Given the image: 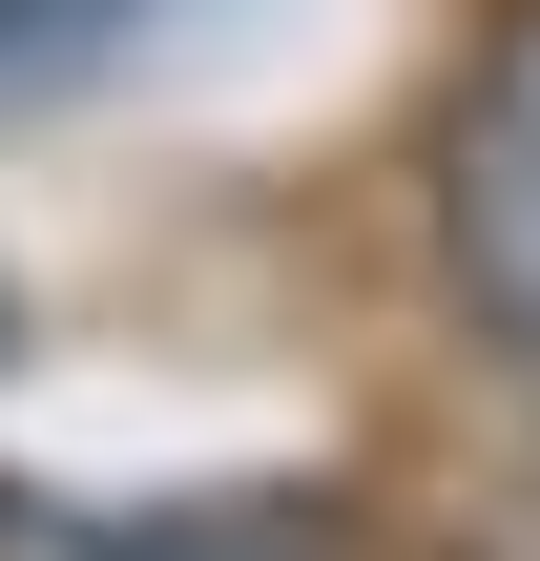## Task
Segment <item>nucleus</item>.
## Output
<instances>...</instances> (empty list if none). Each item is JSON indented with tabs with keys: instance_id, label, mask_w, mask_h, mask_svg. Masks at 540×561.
I'll use <instances>...</instances> for the list:
<instances>
[{
	"instance_id": "nucleus-1",
	"label": "nucleus",
	"mask_w": 540,
	"mask_h": 561,
	"mask_svg": "<svg viewBox=\"0 0 540 561\" xmlns=\"http://www.w3.org/2000/svg\"><path fill=\"white\" fill-rule=\"evenodd\" d=\"M458 291L540 354V21L499 42V83H479V125H458Z\"/></svg>"
},
{
	"instance_id": "nucleus-2",
	"label": "nucleus",
	"mask_w": 540,
	"mask_h": 561,
	"mask_svg": "<svg viewBox=\"0 0 540 561\" xmlns=\"http://www.w3.org/2000/svg\"><path fill=\"white\" fill-rule=\"evenodd\" d=\"M0 561H354L312 500H166V520H83V500H0Z\"/></svg>"
},
{
	"instance_id": "nucleus-3",
	"label": "nucleus",
	"mask_w": 540,
	"mask_h": 561,
	"mask_svg": "<svg viewBox=\"0 0 540 561\" xmlns=\"http://www.w3.org/2000/svg\"><path fill=\"white\" fill-rule=\"evenodd\" d=\"M146 21H187V0H0V125H21V104H62V83H104Z\"/></svg>"
}]
</instances>
